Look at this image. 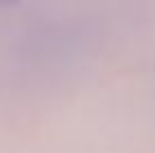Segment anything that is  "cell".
Wrapping results in <instances>:
<instances>
[{"label":"cell","instance_id":"1","mask_svg":"<svg viewBox=\"0 0 155 153\" xmlns=\"http://www.w3.org/2000/svg\"><path fill=\"white\" fill-rule=\"evenodd\" d=\"M16 2H18V0H0V7H12Z\"/></svg>","mask_w":155,"mask_h":153}]
</instances>
